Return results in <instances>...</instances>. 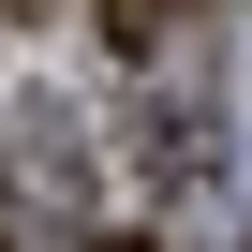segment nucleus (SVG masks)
Masks as SVG:
<instances>
[{"mask_svg": "<svg viewBox=\"0 0 252 252\" xmlns=\"http://www.w3.org/2000/svg\"><path fill=\"white\" fill-rule=\"evenodd\" d=\"M89 15H104V45H119V60H163V30H178V0H89Z\"/></svg>", "mask_w": 252, "mask_h": 252, "instance_id": "nucleus-1", "label": "nucleus"}, {"mask_svg": "<svg viewBox=\"0 0 252 252\" xmlns=\"http://www.w3.org/2000/svg\"><path fill=\"white\" fill-rule=\"evenodd\" d=\"M89 252H149V237H89Z\"/></svg>", "mask_w": 252, "mask_h": 252, "instance_id": "nucleus-2", "label": "nucleus"}]
</instances>
